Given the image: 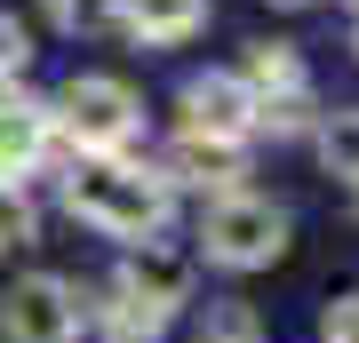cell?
Masks as SVG:
<instances>
[{"label": "cell", "mask_w": 359, "mask_h": 343, "mask_svg": "<svg viewBox=\"0 0 359 343\" xmlns=\"http://www.w3.org/2000/svg\"><path fill=\"white\" fill-rule=\"evenodd\" d=\"M320 343H359V295H335L320 311Z\"/></svg>", "instance_id": "2e32d148"}, {"label": "cell", "mask_w": 359, "mask_h": 343, "mask_svg": "<svg viewBox=\"0 0 359 343\" xmlns=\"http://www.w3.org/2000/svg\"><path fill=\"white\" fill-rule=\"evenodd\" d=\"M25 56H32V32L16 25V16H0V88H8L16 72H25Z\"/></svg>", "instance_id": "9a60e30c"}, {"label": "cell", "mask_w": 359, "mask_h": 343, "mask_svg": "<svg viewBox=\"0 0 359 343\" xmlns=\"http://www.w3.org/2000/svg\"><path fill=\"white\" fill-rule=\"evenodd\" d=\"M351 40H359V32H351Z\"/></svg>", "instance_id": "d6986e66"}, {"label": "cell", "mask_w": 359, "mask_h": 343, "mask_svg": "<svg viewBox=\"0 0 359 343\" xmlns=\"http://www.w3.org/2000/svg\"><path fill=\"white\" fill-rule=\"evenodd\" d=\"M320 160H327V176L359 184V112H327L320 120Z\"/></svg>", "instance_id": "8fae6325"}, {"label": "cell", "mask_w": 359, "mask_h": 343, "mask_svg": "<svg viewBox=\"0 0 359 343\" xmlns=\"http://www.w3.org/2000/svg\"><path fill=\"white\" fill-rule=\"evenodd\" d=\"M280 8H304V0H280Z\"/></svg>", "instance_id": "ac0fdd59"}, {"label": "cell", "mask_w": 359, "mask_h": 343, "mask_svg": "<svg viewBox=\"0 0 359 343\" xmlns=\"http://www.w3.org/2000/svg\"><path fill=\"white\" fill-rule=\"evenodd\" d=\"M192 295V264H184L176 248H136L128 264H120L112 280V304H104V328H112L120 343H152L168 319H176V304Z\"/></svg>", "instance_id": "7a4b0ae2"}, {"label": "cell", "mask_w": 359, "mask_h": 343, "mask_svg": "<svg viewBox=\"0 0 359 343\" xmlns=\"http://www.w3.org/2000/svg\"><path fill=\"white\" fill-rule=\"evenodd\" d=\"M240 88L256 96V104H271V96H295V88H304V56H295L287 40H256V48L240 56Z\"/></svg>", "instance_id": "30bf717a"}, {"label": "cell", "mask_w": 359, "mask_h": 343, "mask_svg": "<svg viewBox=\"0 0 359 343\" xmlns=\"http://www.w3.org/2000/svg\"><path fill=\"white\" fill-rule=\"evenodd\" d=\"M80 288L56 280V271H25L8 295H0V335L8 343H80Z\"/></svg>", "instance_id": "5b68a950"}, {"label": "cell", "mask_w": 359, "mask_h": 343, "mask_svg": "<svg viewBox=\"0 0 359 343\" xmlns=\"http://www.w3.org/2000/svg\"><path fill=\"white\" fill-rule=\"evenodd\" d=\"M56 152V104L48 96H0V176L8 184H25L40 160Z\"/></svg>", "instance_id": "52a82bcc"}, {"label": "cell", "mask_w": 359, "mask_h": 343, "mask_svg": "<svg viewBox=\"0 0 359 343\" xmlns=\"http://www.w3.org/2000/svg\"><path fill=\"white\" fill-rule=\"evenodd\" d=\"M25 240H32V200H25V184L0 176V248H25Z\"/></svg>", "instance_id": "5bb4252c"}, {"label": "cell", "mask_w": 359, "mask_h": 343, "mask_svg": "<svg viewBox=\"0 0 359 343\" xmlns=\"http://www.w3.org/2000/svg\"><path fill=\"white\" fill-rule=\"evenodd\" d=\"M48 16L65 32H88V25H104V16H112V0H48Z\"/></svg>", "instance_id": "e0dca14e"}, {"label": "cell", "mask_w": 359, "mask_h": 343, "mask_svg": "<svg viewBox=\"0 0 359 343\" xmlns=\"http://www.w3.org/2000/svg\"><path fill=\"white\" fill-rule=\"evenodd\" d=\"M200 248H208V264H224V271H264V264H280V248H287V216L271 200H256V191L208 200Z\"/></svg>", "instance_id": "277c9868"}, {"label": "cell", "mask_w": 359, "mask_h": 343, "mask_svg": "<svg viewBox=\"0 0 359 343\" xmlns=\"http://www.w3.org/2000/svg\"><path fill=\"white\" fill-rule=\"evenodd\" d=\"M256 128H271V136H320V104H311V88L271 96V104H256Z\"/></svg>", "instance_id": "7c38bea8"}, {"label": "cell", "mask_w": 359, "mask_h": 343, "mask_svg": "<svg viewBox=\"0 0 359 343\" xmlns=\"http://www.w3.org/2000/svg\"><path fill=\"white\" fill-rule=\"evenodd\" d=\"M136 128H144V104H136L128 80H112V72H72L65 80V96H56V136H72L80 160H120L136 144Z\"/></svg>", "instance_id": "3957f363"}, {"label": "cell", "mask_w": 359, "mask_h": 343, "mask_svg": "<svg viewBox=\"0 0 359 343\" xmlns=\"http://www.w3.org/2000/svg\"><path fill=\"white\" fill-rule=\"evenodd\" d=\"M65 208H72L88 231H104V240L152 248L160 224H168V176L144 168V160H128V152H120V160H72Z\"/></svg>", "instance_id": "6da1fadb"}, {"label": "cell", "mask_w": 359, "mask_h": 343, "mask_svg": "<svg viewBox=\"0 0 359 343\" xmlns=\"http://www.w3.org/2000/svg\"><path fill=\"white\" fill-rule=\"evenodd\" d=\"M256 335L264 328L248 304H208V319H200V343H256Z\"/></svg>", "instance_id": "4fadbf2b"}, {"label": "cell", "mask_w": 359, "mask_h": 343, "mask_svg": "<svg viewBox=\"0 0 359 343\" xmlns=\"http://www.w3.org/2000/svg\"><path fill=\"white\" fill-rule=\"evenodd\" d=\"M168 184H192V191H216V200H231L240 191V152H224V144H200V136H176V152H168V168H160Z\"/></svg>", "instance_id": "9c48e42d"}, {"label": "cell", "mask_w": 359, "mask_h": 343, "mask_svg": "<svg viewBox=\"0 0 359 343\" xmlns=\"http://www.w3.org/2000/svg\"><path fill=\"white\" fill-rule=\"evenodd\" d=\"M184 136H200V144H224V152H240L248 136H256V96L240 88V72H200V80H184Z\"/></svg>", "instance_id": "8992f818"}, {"label": "cell", "mask_w": 359, "mask_h": 343, "mask_svg": "<svg viewBox=\"0 0 359 343\" xmlns=\"http://www.w3.org/2000/svg\"><path fill=\"white\" fill-rule=\"evenodd\" d=\"M112 16L144 48H176V40H192L208 25V0H112Z\"/></svg>", "instance_id": "ba28073f"}]
</instances>
